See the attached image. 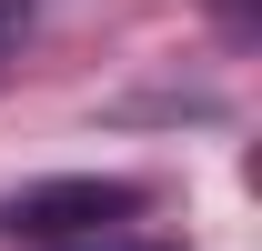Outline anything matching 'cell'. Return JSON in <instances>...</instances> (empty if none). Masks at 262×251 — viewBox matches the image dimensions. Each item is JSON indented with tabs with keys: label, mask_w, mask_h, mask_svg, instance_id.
Returning <instances> with one entry per match:
<instances>
[{
	"label": "cell",
	"mask_w": 262,
	"mask_h": 251,
	"mask_svg": "<svg viewBox=\"0 0 262 251\" xmlns=\"http://www.w3.org/2000/svg\"><path fill=\"white\" fill-rule=\"evenodd\" d=\"M51 251H162V241H141V231L121 221V231H81V241H51Z\"/></svg>",
	"instance_id": "cell-2"
},
{
	"label": "cell",
	"mask_w": 262,
	"mask_h": 251,
	"mask_svg": "<svg viewBox=\"0 0 262 251\" xmlns=\"http://www.w3.org/2000/svg\"><path fill=\"white\" fill-rule=\"evenodd\" d=\"M31 20H40V0H0V61L31 40Z\"/></svg>",
	"instance_id": "cell-3"
},
{
	"label": "cell",
	"mask_w": 262,
	"mask_h": 251,
	"mask_svg": "<svg viewBox=\"0 0 262 251\" xmlns=\"http://www.w3.org/2000/svg\"><path fill=\"white\" fill-rule=\"evenodd\" d=\"M121 221H141V181H101V171L31 181L20 201H0V231H20V241H81V231H121Z\"/></svg>",
	"instance_id": "cell-1"
}]
</instances>
